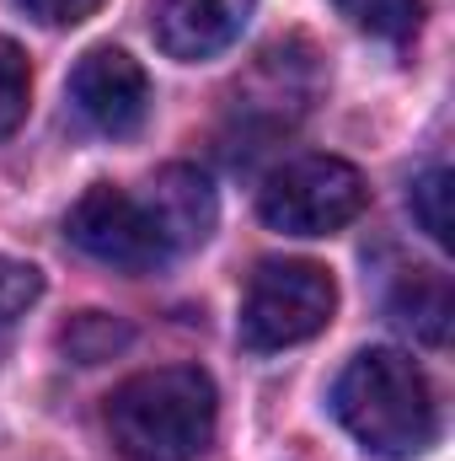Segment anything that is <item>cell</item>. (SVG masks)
<instances>
[{
    "label": "cell",
    "instance_id": "7",
    "mask_svg": "<svg viewBox=\"0 0 455 461\" xmlns=\"http://www.w3.org/2000/svg\"><path fill=\"white\" fill-rule=\"evenodd\" d=\"M252 0H150V32L172 59H215L241 38Z\"/></svg>",
    "mask_w": 455,
    "mask_h": 461
},
{
    "label": "cell",
    "instance_id": "8",
    "mask_svg": "<svg viewBox=\"0 0 455 461\" xmlns=\"http://www.w3.org/2000/svg\"><path fill=\"white\" fill-rule=\"evenodd\" d=\"M145 199H150L156 221H161V230H166V241L177 247V258H183V252H193V247H204V241H210V230H215V221H220L215 183H210L199 167H188V161L161 167V172L150 177Z\"/></svg>",
    "mask_w": 455,
    "mask_h": 461
},
{
    "label": "cell",
    "instance_id": "6",
    "mask_svg": "<svg viewBox=\"0 0 455 461\" xmlns=\"http://www.w3.org/2000/svg\"><path fill=\"white\" fill-rule=\"evenodd\" d=\"M70 103L103 134H134L150 113V81L139 59H129L113 43H97L70 70Z\"/></svg>",
    "mask_w": 455,
    "mask_h": 461
},
{
    "label": "cell",
    "instance_id": "2",
    "mask_svg": "<svg viewBox=\"0 0 455 461\" xmlns=\"http://www.w3.org/2000/svg\"><path fill=\"white\" fill-rule=\"evenodd\" d=\"M333 413L370 456L386 461L424 456L440 435V408H434L429 375L402 348L353 354L333 386Z\"/></svg>",
    "mask_w": 455,
    "mask_h": 461
},
{
    "label": "cell",
    "instance_id": "12",
    "mask_svg": "<svg viewBox=\"0 0 455 461\" xmlns=\"http://www.w3.org/2000/svg\"><path fill=\"white\" fill-rule=\"evenodd\" d=\"M27 103H32V65H27L22 43L0 38V140L22 129Z\"/></svg>",
    "mask_w": 455,
    "mask_h": 461
},
{
    "label": "cell",
    "instance_id": "13",
    "mask_svg": "<svg viewBox=\"0 0 455 461\" xmlns=\"http://www.w3.org/2000/svg\"><path fill=\"white\" fill-rule=\"evenodd\" d=\"M451 167H429L418 183H413V215H418V226L429 230L440 247H451Z\"/></svg>",
    "mask_w": 455,
    "mask_h": 461
},
{
    "label": "cell",
    "instance_id": "14",
    "mask_svg": "<svg viewBox=\"0 0 455 461\" xmlns=\"http://www.w3.org/2000/svg\"><path fill=\"white\" fill-rule=\"evenodd\" d=\"M38 295H43V274L32 263H22V258L0 252V328L27 317V306H38Z\"/></svg>",
    "mask_w": 455,
    "mask_h": 461
},
{
    "label": "cell",
    "instance_id": "11",
    "mask_svg": "<svg viewBox=\"0 0 455 461\" xmlns=\"http://www.w3.org/2000/svg\"><path fill=\"white\" fill-rule=\"evenodd\" d=\"M123 344H129V328L113 322V317H103V312H81V317H70L65 333H59V348H65L76 365H103V359H113Z\"/></svg>",
    "mask_w": 455,
    "mask_h": 461
},
{
    "label": "cell",
    "instance_id": "5",
    "mask_svg": "<svg viewBox=\"0 0 455 461\" xmlns=\"http://www.w3.org/2000/svg\"><path fill=\"white\" fill-rule=\"evenodd\" d=\"M65 230L86 258H97L108 268H123V274H156V268H166L177 258V247L166 241L150 199L129 194V188H113V183H92L70 204Z\"/></svg>",
    "mask_w": 455,
    "mask_h": 461
},
{
    "label": "cell",
    "instance_id": "1",
    "mask_svg": "<svg viewBox=\"0 0 455 461\" xmlns=\"http://www.w3.org/2000/svg\"><path fill=\"white\" fill-rule=\"evenodd\" d=\"M103 424L129 461H199L215 446L220 397L199 365H156L113 386Z\"/></svg>",
    "mask_w": 455,
    "mask_h": 461
},
{
    "label": "cell",
    "instance_id": "15",
    "mask_svg": "<svg viewBox=\"0 0 455 461\" xmlns=\"http://www.w3.org/2000/svg\"><path fill=\"white\" fill-rule=\"evenodd\" d=\"M16 5H27V16H38V22H49V27H76V22H86L103 0H16Z\"/></svg>",
    "mask_w": 455,
    "mask_h": 461
},
{
    "label": "cell",
    "instance_id": "4",
    "mask_svg": "<svg viewBox=\"0 0 455 461\" xmlns=\"http://www.w3.org/2000/svg\"><path fill=\"white\" fill-rule=\"evenodd\" d=\"M364 204H370L364 172L343 156H295L257 194L263 226L284 236H333L348 221H359Z\"/></svg>",
    "mask_w": 455,
    "mask_h": 461
},
{
    "label": "cell",
    "instance_id": "10",
    "mask_svg": "<svg viewBox=\"0 0 455 461\" xmlns=\"http://www.w3.org/2000/svg\"><path fill=\"white\" fill-rule=\"evenodd\" d=\"M333 5L359 32L386 38V43H407L424 22V0H333Z\"/></svg>",
    "mask_w": 455,
    "mask_h": 461
},
{
    "label": "cell",
    "instance_id": "3",
    "mask_svg": "<svg viewBox=\"0 0 455 461\" xmlns=\"http://www.w3.org/2000/svg\"><path fill=\"white\" fill-rule=\"evenodd\" d=\"M333 312H338V285H333V274L322 263H311V258H268L246 279L236 333L252 354H273V348L317 339L333 322Z\"/></svg>",
    "mask_w": 455,
    "mask_h": 461
},
{
    "label": "cell",
    "instance_id": "9",
    "mask_svg": "<svg viewBox=\"0 0 455 461\" xmlns=\"http://www.w3.org/2000/svg\"><path fill=\"white\" fill-rule=\"evenodd\" d=\"M391 317L418 339V344H445L451 339V317H455V301H451V279L440 268H413L397 295H391Z\"/></svg>",
    "mask_w": 455,
    "mask_h": 461
}]
</instances>
